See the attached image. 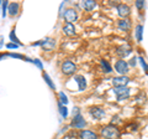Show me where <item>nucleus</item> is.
<instances>
[{"label": "nucleus", "mask_w": 148, "mask_h": 139, "mask_svg": "<svg viewBox=\"0 0 148 139\" xmlns=\"http://www.w3.org/2000/svg\"><path fill=\"white\" fill-rule=\"evenodd\" d=\"M100 134L104 139H119L120 138L119 128L116 126H114V124H109V126L103 127L100 131Z\"/></svg>", "instance_id": "obj_1"}, {"label": "nucleus", "mask_w": 148, "mask_h": 139, "mask_svg": "<svg viewBox=\"0 0 148 139\" xmlns=\"http://www.w3.org/2000/svg\"><path fill=\"white\" fill-rule=\"evenodd\" d=\"M61 70H62V73H63V75L71 76V75H73V73L77 71V66H75V63H74V62L69 61V60H66V61L62 62Z\"/></svg>", "instance_id": "obj_2"}, {"label": "nucleus", "mask_w": 148, "mask_h": 139, "mask_svg": "<svg viewBox=\"0 0 148 139\" xmlns=\"http://www.w3.org/2000/svg\"><path fill=\"white\" fill-rule=\"evenodd\" d=\"M114 93L116 95L117 101L121 102L128 98L130 93H131V90L127 88V87H116V88H114Z\"/></svg>", "instance_id": "obj_3"}, {"label": "nucleus", "mask_w": 148, "mask_h": 139, "mask_svg": "<svg viewBox=\"0 0 148 139\" xmlns=\"http://www.w3.org/2000/svg\"><path fill=\"white\" fill-rule=\"evenodd\" d=\"M115 70H116V72H119L121 76H126L128 71H130V65L128 62H126L125 60H119L115 63Z\"/></svg>", "instance_id": "obj_4"}, {"label": "nucleus", "mask_w": 148, "mask_h": 139, "mask_svg": "<svg viewBox=\"0 0 148 139\" xmlns=\"http://www.w3.org/2000/svg\"><path fill=\"white\" fill-rule=\"evenodd\" d=\"M63 17H64V20H66L67 22H69V24H73L74 21L78 20V13H77L75 9L69 8V9H67V10L64 11Z\"/></svg>", "instance_id": "obj_5"}, {"label": "nucleus", "mask_w": 148, "mask_h": 139, "mask_svg": "<svg viewBox=\"0 0 148 139\" xmlns=\"http://www.w3.org/2000/svg\"><path fill=\"white\" fill-rule=\"evenodd\" d=\"M85 126H86V122H85V119L83 118L82 114H78V115H74L73 117L71 127L75 128V129H84Z\"/></svg>", "instance_id": "obj_6"}, {"label": "nucleus", "mask_w": 148, "mask_h": 139, "mask_svg": "<svg viewBox=\"0 0 148 139\" xmlns=\"http://www.w3.org/2000/svg\"><path fill=\"white\" fill-rule=\"evenodd\" d=\"M131 52H132V49L130 45H121L116 49V55L120 57V60H123L126 56L131 55Z\"/></svg>", "instance_id": "obj_7"}, {"label": "nucleus", "mask_w": 148, "mask_h": 139, "mask_svg": "<svg viewBox=\"0 0 148 139\" xmlns=\"http://www.w3.org/2000/svg\"><path fill=\"white\" fill-rule=\"evenodd\" d=\"M111 82H112L115 88L116 87H126L127 83L130 82V78L127 76H117V77H114L111 80Z\"/></svg>", "instance_id": "obj_8"}, {"label": "nucleus", "mask_w": 148, "mask_h": 139, "mask_svg": "<svg viewBox=\"0 0 148 139\" xmlns=\"http://www.w3.org/2000/svg\"><path fill=\"white\" fill-rule=\"evenodd\" d=\"M116 10H117V14L122 17V19H126L130 14H131V9H130V6L127 4H119L116 6Z\"/></svg>", "instance_id": "obj_9"}, {"label": "nucleus", "mask_w": 148, "mask_h": 139, "mask_svg": "<svg viewBox=\"0 0 148 139\" xmlns=\"http://www.w3.org/2000/svg\"><path fill=\"white\" fill-rule=\"evenodd\" d=\"M89 113L91 117H94L95 119H103L105 117V111L100 107H91L89 109Z\"/></svg>", "instance_id": "obj_10"}, {"label": "nucleus", "mask_w": 148, "mask_h": 139, "mask_svg": "<svg viewBox=\"0 0 148 139\" xmlns=\"http://www.w3.org/2000/svg\"><path fill=\"white\" fill-rule=\"evenodd\" d=\"M79 139H99V136L89 129H83L79 133Z\"/></svg>", "instance_id": "obj_11"}, {"label": "nucleus", "mask_w": 148, "mask_h": 139, "mask_svg": "<svg viewBox=\"0 0 148 139\" xmlns=\"http://www.w3.org/2000/svg\"><path fill=\"white\" fill-rule=\"evenodd\" d=\"M74 81H77V83H78V88H79L80 92H83V91L86 88V80H85V77H84V76L77 75L75 77H74Z\"/></svg>", "instance_id": "obj_12"}, {"label": "nucleus", "mask_w": 148, "mask_h": 139, "mask_svg": "<svg viewBox=\"0 0 148 139\" xmlns=\"http://www.w3.org/2000/svg\"><path fill=\"white\" fill-rule=\"evenodd\" d=\"M63 32L67 36H74L75 35V26L73 24H69V22H66L63 25Z\"/></svg>", "instance_id": "obj_13"}, {"label": "nucleus", "mask_w": 148, "mask_h": 139, "mask_svg": "<svg viewBox=\"0 0 148 139\" xmlns=\"http://www.w3.org/2000/svg\"><path fill=\"white\" fill-rule=\"evenodd\" d=\"M56 45V41L51 38H47L45 40H41V46L45 49V50H52Z\"/></svg>", "instance_id": "obj_14"}, {"label": "nucleus", "mask_w": 148, "mask_h": 139, "mask_svg": "<svg viewBox=\"0 0 148 139\" xmlns=\"http://www.w3.org/2000/svg\"><path fill=\"white\" fill-rule=\"evenodd\" d=\"M80 6L83 9H85L86 11H91L96 6V1H94V0H84V1L80 3Z\"/></svg>", "instance_id": "obj_15"}, {"label": "nucleus", "mask_w": 148, "mask_h": 139, "mask_svg": "<svg viewBox=\"0 0 148 139\" xmlns=\"http://www.w3.org/2000/svg\"><path fill=\"white\" fill-rule=\"evenodd\" d=\"M117 26H119V29L126 31L131 27V22H130V20H127V19H121V20L117 21Z\"/></svg>", "instance_id": "obj_16"}, {"label": "nucleus", "mask_w": 148, "mask_h": 139, "mask_svg": "<svg viewBox=\"0 0 148 139\" xmlns=\"http://www.w3.org/2000/svg\"><path fill=\"white\" fill-rule=\"evenodd\" d=\"M18 8H20V4L18 3H11L10 5H9L8 11H9V14H10L11 16H15V15H17V13H18Z\"/></svg>", "instance_id": "obj_17"}, {"label": "nucleus", "mask_w": 148, "mask_h": 139, "mask_svg": "<svg viewBox=\"0 0 148 139\" xmlns=\"http://www.w3.org/2000/svg\"><path fill=\"white\" fill-rule=\"evenodd\" d=\"M135 35H136V40H137V42H141V41H142V35H143V25L138 24V25L136 26Z\"/></svg>", "instance_id": "obj_18"}, {"label": "nucleus", "mask_w": 148, "mask_h": 139, "mask_svg": "<svg viewBox=\"0 0 148 139\" xmlns=\"http://www.w3.org/2000/svg\"><path fill=\"white\" fill-rule=\"evenodd\" d=\"M100 65H101V68L104 70V72H105V73L112 72V67H111V65L109 63V61H106V60H101V61H100Z\"/></svg>", "instance_id": "obj_19"}, {"label": "nucleus", "mask_w": 148, "mask_h": 139, "mask_svg": "<svg viewBox=\"0 0 148 139\" xmlns=\"http://www.w3.org/2000/svg\"><path fill=\"white\" fill-rule=\"evenodd\" d=\"M58 108H59V113H61V115L64 119H66L68 117V109H67V107H66V106H63L61 102L58 101Z\"/></svg>", "instance_id": "obj_20"}, {"label": "nucleus", "mask_w": 148, "mask_h": 139, "mask_svg": "<svg viewBox=\"0 0 148 139\" xmlns=\"http://www.w3.org/2000/svg\"><path fill=\"white\" fill-rule=\"evenodd\" d=\"M43 80L46 81V83L49 86V88L51 90H56V86H54V83L52 82V80H51V77L48 76V73H46V72H43Z\"/></svg>", "instance_id": "obj_21"}, {"label": "nucleus", "mask_w": 148, "mask_h": 139, "mask_svg": "<svg viewBox=\"0 0 148 139\" xmlns=\"http://www.w3.org/2000/svg\"><path fill=\"white\" fill-rule=\"evenodd\" d=\"M9 36H10V40L12 41L14 44H17V45H20V46H21V42H20V40L17 39V36H16V34H15V29H14V30H11V31H10V35H9Z\"/></svg>", "instance_id": "obj_22"}, {"label": "nucleus", "mask_w": 148, "mask_h": 139, "mask_svg": "<svg viewBox=\"0 0 148 139\" xmlns=\"http://www.w3.org/2000/svg\"><path fill=\"white\" fill-rule=\"evenodd\" d=\"M58 97H59V102L63 104V106H66V104H68V97L64 95V92H59L58 93Z\"/></svg>", "instance_id": "obj_23"}, {"label": "nucleus", "mask_w": 148, "mask_h": 139, "mask_svg": "<svg viewBox=\"0 0 148 139\" xmlns=\"http://www.w3.org/2000/svg\"><path fill=\"white\" fill-rule=\"evenodd\" d=\"M9 5H10V4H9L6 0H3V1H1V10H3L1 16H3V17H5V16H6V10L9 9Z\"/></svg>", "instance_id": "obj_24"}, {"label": "nucleus", "mask_w": 148, "mask_h": 139, "mask_svg": "<svg viewBox=\"0 0 148 139\" xmlns=\"http://www.w3.org/2000/svg\"><path fill=\"white\" fill-rule=\"evenodd\" d=\"M138 61L141 62V66L143 67V70H145V71L148 73V65H147V62L145 61V58H143L142 56H140V57H138Z\"/></svg>", "instance_id": "obj_25"}, {"label": "nucleus", "mask_w": 148, "mask_h": 139, "mask_svg": "<svg viewBox=\"0 0 148 139\" xmlns=\"http://www.w3.org/2000/svg\"><path fill=\"white\" fill-rule=\"evenodd\" d=\"M8 56H10V57H12V58H21V60H25V58H26V56H24V55H20V54H14V52H11V54H8Z\"/></svg>", "instance_id": "obj_26"}, {"label": "nucleus", "mask_w": 148, "mask_h": 139, "mask_svg": "<svg viewBox=\"0 0 148 139\" xmlns=\"http://www.w3.org/2000/svg\"><path fill=\"white\" fill-rule=\"evenodd\" d=\"M137 128H138V124H137V123H135V124L131 123L130 126L126 127V131H128V132H135Z\"/></svg>", "instance_id": "obj_27"}, {"label": "nucleus", "mask_w": 148, "mask_h": 139, "mask_svg": "<svg viewBox=\"0 0 148 139\" xmlns=\"http://www.w3.org/2000/svg\"><path fill=\"white\" fill-rule=\"evenodd\" d=\"M135 5H136V8H137V9H140V10H141V9H143V8H145L146 3L143 1V0H137V1L135 3Z\"/></svg>", "instance_id": "obj_28"}, {"label": "nucleus", "mask_w": 148, "mask_h": 139, "mask_svg": "<svg viewBox=\"0 0 148 139\" xmlns=\"http://www.w3.org/2000/svg\"><path fill=\"white\" fill-rule=\"evenodd\" d=\"M18 47H20V45L14 44V42H10V44L6 45V49H9V50H16V49H18Z\"/></svg>", "instance_id": "obj_29"}, {"label": "nucleus", "mask_w": 148, "mask_h": 139, "mask_svg": "<svg viewBox=\"0 0 148 139\" xmlns=\"http://www.w3.org/2000/svg\"><path fill=\"white\" fill-rule=\"evenodd\" d=\"M34 63H35L40 70H43V65H42V62H41L38 58H35V60H34Z\"/></svg>", "instance_id": "obj_30"}, {"label": "nucleus", "mask_w": 148, "mask_h": 139, "mask_svg": "<svg viewBox=\"0 0 148 139\" xmlns=\"http://www.w3.org/2000/svg\"><path fill=\"white\" fill-rule=\"evenodd\" d=\"M128 65H130V66H132V67H135L136 65H137V57H132L131 60H130Z\"/></svg>", "instance_id": "obj_31"}, {"label": "nucleus", "mask_w": 148, "mask_h": 139, "mask_svg": "<svg viewBox=\"0 0 148 139\" xmlns=\"http://www.w3.org/2000/svg\"><path fill=\"white\" fill-rule=\"evenodd\" d=\"M0 46H1V47L4 46V38H3V36H1V42H0Z\"/></svg>", "instance_id": "obj_32"}, {"label": "nucleus", "mask_w": 148, "mask_h": 139, "mask_svg": "<svg viewBox=\"0 0 148 139\" xmlns=\"http://www.w3.org/2000/svg\"><path fill=\"white\" fill-rule=\"evenodd\" d=\"M63 139H64V138H63Z\"/></svg>", "instance_id": "obj_33"}]
</instances>
